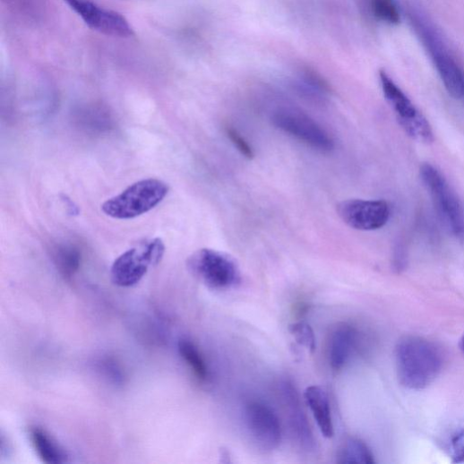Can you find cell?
Masks as SVG:
<instances>
[{"label":"cell","instance_id":"cb8c5ba5","mask_svg":"<svg viewBox=\"0 0 464 464\" xmlns=\"http://www.w3.org/2000/svg\"><path fill=\"white\" fill-rule=\"evenodd\" d=\"M459 348L462 355L464 356V334L462 335L461 339L459 342Z\"/></svg>","mask_w":464,"mask_h":464},{"label":"cell","instance_id":"2e32d148","mask_svg":"<svg viewBox=\"0 0 464 464\" xmlns=\"http://www.w3.org/2000/svg\"><path fill=\"white\" fill-rule=\"evenodd\" d=\"M298 88L311 97L326 98L332 92L330 84L315 70L304 67L300 70Z\"/></svg>","mask_w":464,"mask_h":464},{"label":"cell","instance_id":"5b68a950","mask_svg":"<svg viewBox=\"0 0 464 464\" xmlns=\"http://www.w3.org/2000/svg\"><path fill=\"white\" fill-rule=\"evenodd\" d=\"M165 252V244L159 238L139 244L115 261L111 269L112 281L122 288L135 286L150 266H157L161 262Z\"/></svg>","mask_w":464,"mask_h":464},{"label":"cell","instance_id":"7402d4cb","mask_svg":"<svg viewBox=\"0 0 464 464\" xmlns=\"http://www.w3.org/2000/svg\"><path fill=\"white\" fill-rule=\"evenodd\" d=\"M225 133L230 142L235 145V147L243 154L245 158L252 160L254 156V150L249 142L238 132V130L235 129L231 126H227L225 128Z\"/></svg>","mask_w":464,"mask_h":464},{"label":"cell","instance_id":"ac0fdd59","mask_svg":"<svg viewBox=\"0 0 464 464\" xmlns=\"http://www.w3.org/2000/svg\"><path fill=\"white\" fill-rule=\"evenodd\" d=\"M178 350L195 376L202 381H206L209 377V370L198 348L192 341L182 339L179 341Z\"/></svg>","mask_w":464,"mask_h":464},{"label":"cell","instance_id":"44dd1931","mask_svg":"<svg viewBox=\"0 0 464 464\" xmlns=\"http://www.w3.org/2000/svg\"><path fill=\"white\" fill-rule=\"evenodd\" d=\"M57 264L65 275H72L81 265L80 253L72 248H63L56 255Z\"/></svg>","mask_w":464,"mask_h":464},{"label":"cell","instance_id":"8992f818","mask_svg":"<svg viewBox=\"0 0 464 464\" xmlns=\"http://www.w3.org/2000/svg\"><path fill=\"white\" fill-rule=\"evenodd\" d=\"M272 125L296 141L322 153L335 149L331 134L316 120L295 108H280L271 116Z\"/></svg>","mask_w":464,"mask_h":464},{"label":"cell","instance_id":"ffe728a7","mask_svg":"<svg viewBox=\"0 0 464 464\" xmlns=\"http://www.w3.org/2000/svg\"><path fill=\"white\" fill-rule=\"evenodd\" d=\"M289 332L296 342L311 353L317 348V340L314 329L305 322H296L289 326Z\"/></svg>","mask_w":464,"mask_h":464},{"label":"cell","instance_id":"9a60e30c","mask_svg":"<svg viewBox=\"0 0 464 464\" xmlns=\"http://www.w3.org/2000/svg\"><path fill=\"white\" fill-rule=\"evenodd\" d=\"M30 436L34 450L43 462L60 464L67 461L65 451L45 430L33 427Z\"/></svg>","mask_w":464,"mask_h":464},{"label":"cell","instance_id":"7c38bea8","mask_svg":"<svg viewBox=\"0 0 464 464\" xmlns=\"http://www.w3.org/2000/svg\"><path fill=\"white\" fill-rule=\"evenodd\" d=\"M280 393L288 412L289 425L297 444L305 451H315L317 442L302 408L295 385L289 381H283L280 384Z\"/></svg>","mask_w":464,"mask_h":464},{"label":"cell","instance_id":"d6986e66","mask_svg":"<svg viewBox=\"0 0 464 464\" xmlns=\"http://www.w3.org/2000/svg\"><path fill=\"white\" fill-rule=\"evenodd\" d=\"M374 16L382 22L399 25L400 13L394 0H369Z\"/></svg>","mask_w":464,"mask_h":464},{"label":"cell","instance_id":"9c48e42d","mask_svg":"<svg viewBox=\"0 0 464 464\" xmlns=\"http://www.w3.org/2000/svg\"><path fill=\"white\" fill-rule=\"evenodd\" d=\"M244 425L252 442L263 451L276 450L281 442L282 429L276 413L264 403L251 402L244 410Z\"/></svg>","mask_w":464,"mask_h":464},{"label":"cell","instance_id":"603a6c76","mask_svg":"<svg viewBox=\"0 0 464 464\" xmlns=\"http://www.w3.org/2000/svg\"><path fill=\"white\" fill-rule=\"evenodd\" d=\"M453 458L455 462L464 461V432L456 433L452 438Z\"/></svg>","mask_w":464,"mask_h":464},{"label":"cell","instance_id":"6da1fadb","mask_svg":"<svg viewBox=\"0 0 464 464\" xmlns=\"http://www.w3.org/2000/svg\"><path fill=\"white\" fill-rule=\"evenodd\" d=\"M397 374L406 389L422 391L432 384L443 368V357L438 348L418 336H406L395 349Z\"/></svg>","mask_w":464,"mask_h":464},{"label":"cell","instance_id":"8fae6325","mask_svg":"<svg viewBox=\"0 0 464 464\" xmlns=\"http://www.w3.org/2000/svg\"><path fill=\"white\" fill-rule=\"evenodd\" d=\"M340 219L350 228L357 230H376L389 222L391 207L384 201L352 199L338 205Z\"/></svg>","mask_w":464,"mask_h":464},{"label":"cell","instance_id":"ba28073f","mask_svg":"<svg viewBox=\"0 0 464 464\" xmlns=\"http://www.w3.org/2000/svg\"><path fill=\"white\" fill-rule=\"evenodd\" d=\"M412 23L430 53L441 80L454 99L464 98V76L433 29L422 19L412 15Z\"/></svg>","mask_w":464,"mask_h":464},{"label":"cell","instance_id":"7a4b0ae2","mask_svg":"<svg viewBox=\"0 0 464 464\" xmlns=\"http://www.w3.org/2000/svg\"><path fill=\"white\" fill-rule=\"evenodd\" d=\"M169 186L159 179L139 181L102 205L103 212L114 219H129L144 214L160 204Z\"/></svg>","mask_w":464,"mask_h":464},{"label":"cell","instance_id":"3957f363","mask_svg":"<svg viewBox=\"0 0 464 464\" xmlns=\"http://www.w3.org/2000/svg\"><path fill=\"white\" fill-rule=\"evenodd\" d=\"M420 176L447 228L464 245V202L444 176L432 165L424 164Z\"/></svg>","mask_w":464,"mask_h":464},{"label":"cell","instance_id":"52a82bcc","mask_svg":"<svg viewBox=\"0 0 464 464\" xmlns=\"http://www.w3.org/2000/svg\"><path fill=\"white\" fill-rule=\"evenodd\" d=\"M379 79L383 96L397 115V119L406 133L417 142L427 144L433 142L434 136L428 120L388 73L380 71Z\"/></svg>","mask_w":464,"mask_h":464},{"label":"cell","instance_id":"5bb4252c","mask_svg":"<svg viewBox=\"0 0 464 464\" xmlns=\"http://www.w3.org/2000/svg\"><path fill=\"white\" fill-rule=\"evenodd\" d=\"M305 404L311 409L322 434L326 438L334 436V424L329 397L321 386H308L304 392Z\"/></svg>","mask_w":464,"mask_h":464},{"label":"cell","instance_id":"4fadbf2b","mask_svg":"<svg viewBox=\"0 0 464 464\" xmlns=\"http://www.w3.org/2000/svg\"><path fill=\"white\" fill-rule=\"evenodd\" d=\"M358 341V332L348 323L339 324L331 332L328 357L332 369H342L350 360Z\"/></svg>","mask_w":464,"mask_h":464},{"label":"cell","instance_id":"e0dca14e","mask_svg":"<svg viewBox=\"0 0 464 464\" xmlns=\"http://www.w3.org/2000/svg\"><path fill=\"white\" fill-rule=\"evenodd\" d=\"M342 464H374V457L369 447L360 439L350 438L343 445L338 457Z\"/></svg>","mask_w":464,"mask_h":464},{"label":"cell","instance_id":"277c9868","mask_svg":"<svg viewBox=\"0 0 464 464\" xmlns=\"http://www.w3.org/2000/svg\"><path fill=\"white\" fill-rule=\"evenodd\" d=\"M190 272L202 284L214 290H228L241 283V270L234 258L211 250L201 249L187 261Z\"/></svg>","mask_w":464,"mask_h":464},{"label":"cell","instance_id":"30bf717a","mask_svg":"<svg viewBox=\"0 0 464 464\" xmlns=\"http://www.w3.org/2000/svg\"><path fill=\"white\" fill-rule=\"evenodd\" d=\"M93 30L108 37L128 39L134 35L128 21L118 13L104 9L93 0H64Z\"/></svg>","mask_w":464,"mask_h":464}]
</instances>
